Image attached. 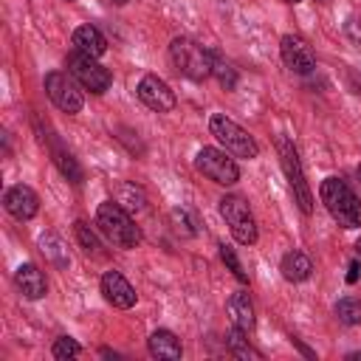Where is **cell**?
<instances>
[{"label": "cell", "mask_w": 361, "mask_h": 361, "mask_svg": "<svg viewBox=\"0 0 361 361\" xmlns=\"http://www.w3.org/2000/svg\"><path fill=\"white\" fill-rule=\"evenodd\" d=\"M73 234H76V243L85 248V254L102 257V240H99V234H96L85 220H76V223H73Z\"/></svg>", "instance_id": "cb8c5ba5"}, {"label": "cell", "mask_w": 361, "mask_h": 361, "mask_svg": "<svg viewBox=\"0 0 361 361\" xmlns=\"http://www.w3.org/2000/svg\"><path fill=\"white\" fill-rule=\"evenodd\" d=\"M276 152H279L285 178H288V183H290V189H293V197H296L299 209H302L305 214H310V212H313V192H310V186H307V180H305L302 161H299V152H296L293 141L285 138V135H276Z\"/></svg>", "instance_id": "5b68a950"}, {"label": "cell", "mask_w": 361, "mask_h": 361, "mask_svg": "<svg viewBox=\"0 0 361 361\" xmlns=\"http://www.w3.org/2000/svg\"><path fill=\"white\" fill-rule=\"evenodd\" d=\"M99 288H102V296H104L113 307H118V310H130V307L138 302L135 288L127 282V276H124L121 271H104Z\"/></svg>", "instance_id": "7c38bea8"}, {"label": "cell", "mask_w": 361, "mask_h": 361, "mask_svg": "<svg viewBox=\"0 0 361 361\" xmlns=\"http://www.w3.org/2000/svg\"><path fill=\"white\" fill-rule=\"evenodd\" d=\"M228 307V316H231V324L243 327V330H254L257 319H254V305H251V296L248 290H234L226 302Z\"/></svg>", "instance_id": "e0dca14e"}, {"label": "cell", "mask_w": 361, "mask_h": 361, "mask_svg": "<svg viewBox=\"0 0 361 361\" xmlns=\"http://www.w3.org/2000/svg\"><path fill=\"white\" fill-rule=\"evenodd\" d=\"M147 350L152 358H166V361H178L183 355V347H180V338L172 333V330H155L149 338H147Z\"/></svg>", "instance_id": "2e32d148"}, {"label": "cell", "mask_w": 361, "mask_h": 361, "mask_svg": "<svg viewBox=\"0 0 361 361\" xmlns=\"http://www.w3.org/2000/svg\"><path fill=\"white\" fill-rule=\"evenodd\" d=\"M51 355L59 358V361L76 358V355H82V344H79L76 338H71V336H59V338L54 341V347H51Z\"/></svg>", "instance_id": "4316f807"}, {"label": "cell", "mask_w": 361, "mask_h": 361, "mask_svg": "<svg viewBox=\"0 0 361 361\" xmlns=\"http://www.w3.org/2000/svg\"><path fill=\"white\" fill-rule=\"evenodd\" d=\"M282 3H290L293 6V3H302V0H282Z\"/></svg>", "instance_id": "d6a6232c"}, {"label": "cell", "mask_w": 361, "mask_h": 361, "mask_svg": "<svg viewBox=\"0 0 361 361\" xmlns=\"http://www.w3.org/2000/svg\"><path fill=\"white\" fill-rule=\"evenodd\" d=\"M358 276H361V262L358 259H350V265H347V285H355L358 282Z\"/></svg>", "instance_id": "f546056e"}, {"label": "cell", "mask_w": 361, "mask_h": 361, "mask_svg": "<svg viewBox=\"0 0 361 361\" xmlns=\"http://www.w3.org/2000/svg\"><path fill=\"white\" fill-rule=\"evenodd\" d=\"M135 93H138L141 104H147L152 113H169V110H175V104H178L175 90H172L158 73H147V76H141Z\"/></svg>", "instance_id": "30bf717a"}, {"label": "cell", "mask_w": 361, "mask_h": 361, "mask_svg": "<svg viewBox=\"0 0 361 361\" xmlns=\"http://www.w3.org/2000/svg\"><path fill=\"white\" fill-rule=\"evenodd\" d=\"M248 330H243V327H237V324H231V330L226 333V347H228V353L231 355H237V358H259V353L248 344Z\"/></svg>", "instance_id": "7402d4cb"}, {"label": "cell", "mask_w": 361, "mask_h": 361, "mask_svg": "<svg viewBox=\"0 0 361 361\" xmlns=\"http://www.w3.org/2000/svg\"><path fill=\"white\" fill-rule=\"evenodd\" d=\"M220 259H223V262H226V268L237 276V282H243V285L248 282V274L243 271V265H240V259H237V254H234V248H231L228 243H220Z\"/></svg>", "instance_id": "83f0119b"}, {"label": "cell", "mask_w": 361, "mask_h": 361, "mask_svg": "<svg viewBox=\"0 0 361 361\" xmlns=\"http://www.w3.org/2000/svg\"><path fill=\"white\" fill-rule=\"evenodd\" d=\"M68 3H71V0H68Z\"/></svg>", "instance_id": "836d02e7"}, {"label": "cell", "mask_w": 361, "mask_h": 361, "mask_svg": "<svg viewBox=\"0 0 361 361\" xmlns=\"http://www.w3.org/2000/svg\"><path fill=\"white\" fill-rule=\"evenodd\" d=\"M319 197L330 217L341 228H358L361 226V197L347 186L341 178H324L319 186Z\"/></svg>", "instance_id": "7a4b0ae2"}, {"label": "cell", "mask_w": 361, "mask_h": 361, "mask_svg": "<svg viewBox=\"0 0 361 361\" xmlns=\"http://www.w3.org/2000/svg\"><path fill=\"white\" fill-rule=\"evenodd\" d=\"M209 133L223 144L226 152L237 155V158H257L259 155V144L254 141V135L248 130H243L237 121H231L226 113H214L209 118Z\"/></svg>", "instance_id": "277c9868"}, {"label": "cell", "mask_w": 361, "mask_h": 361, "mask_svg": "<svg viewBox=\"0 0 361 361\" xmlns=\"http://www.w3.org/2000/svg\"><path fill=\"white\" fill-rule=\"evenodd\" d=\"M116 203H121L130 214H138V212H144L147 209V192L141 189V186H135V183H130V180H124V183H118L116 186V197H113Z\"/></svg>", "instance_id": "ffe728a7"}, {"label": "cell", "mask_w": 361, "mask_h": 361, "mask_svg": "<svg viewBox=\"0 0 361 361\" xmlns=\"http://www.w3.org/2000/svg\"><path fill=\"white\" fill-rule=\"evenodd\" d=\"M96 226H99V231L116 245V248H124V251H130V248H138L141 245V228H138V223L133 220V214L121 206V203H116V200H104V203H99V209H96Z\"/></svg>", "instance_id": "6da1fadb"}, {"label": "cell", "mask_w": 361, "mask_h": 361, "mask_svg": "<svg viewBox=\"0 0 361 361\" xmlns=\"http://www.w3.org/2000/svg\"><path fill=\"white\" fill-rule=\"evenodd\" d=\"M279 271H282V276L288 279V282H305L310 274H313V262H310V257L305 254V251H288L285 257H282V262H279Z\"/></svg>", "instance_id": "ac0fdd59"}, {"label": "cell", "mask_w": 361, "mask_h": 361, "mask_svg": "<svg viewBox=\"0 0 361 361\" xmlns=\"http://www.w3.org/2000/svg\"><path fill=\"white\" fill-rule=\"evenodd\" d=\"M355 254H358V259H361V237L355 240Z\"/></svg>", "instance_id": "4dcf8cb0"}, {"label": "cell", "mask_w": 361, "mask_h": 361, "mask_svg": "<svg viewBox=\"0 0 361 361\" xmlns=\"http://www.w3.org/2000/svg\"><path fill=\"white\" fill-rule=\"evenodd\" d=\"M169 59L175 71L192 82H203L212 76V54L189 37H175L169 42Z\"/></svg>", "instance_id": "3957f363"}, {"label": "cell", "mask_w": 361, "mask_h": 361, "mask_svg": "<svg viewBox=\"0 0 361 361\" xmlns=\"http://www.w3.org/2000/svg\"><path fill=\"white\" fill-rule=\"evenodd\" d=\"M65 65H68V73L79 82L82 90H90V93L99 96V93H104V90L113 85V73H110L104 65H99L96 56L71 51L68 59H65Z\"/></svg>", "instance_id": "52a82bcc"}, {"label": "cell", "mask_w": 361, "mask_h": 361, "mask_svg": "<svg viewBox=\"0 0 361 361\" xmlns=\"http://www.w3.org/2000/svg\"><path fill=\"white\" fill-rule=\"evenodd\" d=\"M336 319L347 327H355L361 324V299H353V296H344L336 302Z\"/></svg>", "instance_id": "d4e9b609"}, {"label": "cell", "mask_w": 361, "mask_h": 361, "mask_svg": "<svg viewBox=\"0 0 361 361\" xmlns=\"http://www.w3.org/2000/svg\"><path fill=\"white\" fill-rule=\"evenodd\" d=\"M220 214L226 220V226L231 228V237L240 243V245H254L259 231H257V220L248 209V203L240 197V195H226L220 197Z\"/></svg>", "instance_id": "8992f818"}, {"label": "cell", "mask_w": 361, "mask_h": 361, "mask_svg": "<svg viewBox=\"0 0 361 361\" xmlns=\"http://www.w3.org/2000/svg\"><path fill=\"white\" fill-rule=\"evenodd\" d=\"M51 158H54V164H56V169L71 180V183H82V178H85V172H82V166L76 164V158L65 149V147H59V144H54L51 147Z\"/></svg>", "instance_id": "44dd1931"}, {"label": "cell", "mask_w": 361, "mask_h": 361, "mask_svg": "<svg viewBox=\"0 0 361 361\" xmlns=\"http://www.w3.org/2000/svg\"><path fill=\"white\" fill-rule=\"evenodd\" d=\"M39 251H42V257H45L54 268H68V265H71L68 245H65V240H62L56 231H45V234L39 237Z\"/></svg>", "instance_id": "d6986e66"}, {"label": "cell", "mask_w": 361, "mask_h": 361, "mask_svg": "<svg viewBox=\"0 0 361 361\" xmlns=\"http://www.w3.org/2000/svg\"><path fill=\"white\" fill-rule=\"evenodd\" d=\"M195 169L203 172L212 183L217 186H231L240 180V166L237 161L226 152V149H217V147H203L197 149L195 155Z\"/></svg>", "instance_id": "ba28073f"}, {"label": "cell", "mask_w": 361, "mask_h": 361, "mask_svg": "<svg viewBox=\"0 0 361 361\" xmlns=\"http://www.w3.org/2000/svg\"><path fill=\"white\" fill-rule=\"evenodd\" d=\"M212 54V76L226 87V90H234V85H237V68L231 65V62H226L217 51H209Z\"/></svg>", "instance_id": "603a6c76"}, {"label": "cell", "mask_w": 361, "mask_h": 361, "mask_svg": "<svg viewBox=\"0 0 361 361\" xmlns=\"http://www.w3.org/2000/svg\"><path fill=\"white\" fill-rule=\"evenodd\" d=\"M344 34H347L355 45H361V17H347V23H344Z\"/></svg>", "instance_id": "f1b7e54d"}, {"label": "cell", "mask_w": 361, "mask_h": 361, "mask_svg": "<svg viewBox=\"0 0 361 361\" xmlns=\"http://www.w3.org/2000/svg\"><path fill=\"white\" fill-rule=\"evenodd\" d=\"M79 82L73 79V76H68V73H62V71H51V73H45V93H48V99L62 110V113H82V107H85V99H82V90L76 87Z\"/></svg>", "instance_id": "9c48e42d"}, {"label": "cell", "mask_w": 361, "mask_h": 361, "mask_svg": "<svg viewBox=\"0 0 361 361\" xmlns=\"http://www.w3.org/2000/svg\"><path fill=\"white\" fill-rule=\"evenodd\" d=\"M71 45H73V51H79V54H87V56H102L104 51H107V39H104V34L96 28V25H79L73 34H71Z\"/></svg>", "instance_id": "9a60e30c"}, {"label": "cell", "mask_w": 361, "mask_h": 361, "mask_svg": "<svg viewBox=\"0 0 361 361\" xmlns=\"http://www.w3.org/2000/svg\"><path fill=\"white\" fill-rule=\"evenodd\" d=\"M279 54H282V62H285L293 73L307 76V73L316 71V54H313L310 45H307L302 37H296V34H285V37L279 39Z\"/></svg>", "instance_id": "8fae6325"}, {"label": "cell", "mask_w": 361, "mask_h": 361, "mask_svg": "<svg viewBox=\"0 0 361 361\" xmlns=\"http://www.w3.org/2000/svg\"><path fill=\"white\" fill-rule=\"evenodd\" d=\"M14 285L20 288V293L25 299H42L48 293V279H45V274L34 262H23L14 271Z\"/></svg>", "instance_id": "5bb4252c"}, {"label": "cell", "mask_w": 361, "mask_h": 361, "mask_svg": "<svg viewBox=\"0 0 361 361\" xmlns=\"http://www.w3.org/2000/svg\"><path fill=\"white\" fill-rule=\"evenodd\" d=\"M169 223H172V228H175L180 237H195V234H197V220L192 217L189 209H172V212H169Z\"/></svg>", "instance_id": "484cf974"}, {"label": "cell", "mask_w": 361, "mask_h": 361, "mask_svg": "<svg viewBox=\"0 0 361 361\" xmlns=\"http://www.w3.org/2000/svg\"><path fill=\"white\" fill-rule=\"evenodd\" d=\"M104 3H110V6H124L127 0H104Z\"/></svg>", "instance_id": "1f68e13d"}, {"label": "cell", "mask_w": 361, "mask_h": 361, "mask_svg": "<svg viewBox=\"0 0 361 361\" xmlns=\"http://www.w3.org/2000/svg\"><path fill=\"white\" fill-rule=\"evenodd\" d=\"M3 206L14 220H31L39 212V195L25 183H14V186L6 189Z\"/></svg>", "instance_id": "4fadbf2b"}]
</instances>
